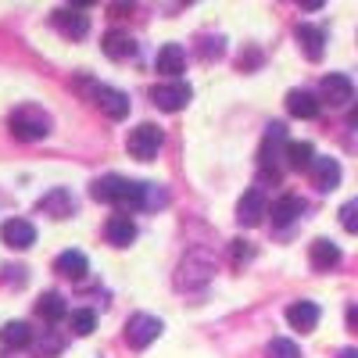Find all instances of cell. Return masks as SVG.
<instances>
[{"label": "cell", "instance_id": "1", "mask_svg": "<svg viewBox=\"0 0 358 358\" xmlns=\"http://www.w3.org/2000/svg\"><path fill=\"white\" fill-rule=\"evenodd\" d=\"M90 197H94V201H104V204L129 208V212H136V208H147V204H155V201H165L162 194L155 197V187H151V183H136V179L115 176V172L94 179V187H90Z\"/></svg>", "mask_w": 358, "mask_h": 358}, {"label": "cell", "instance_id": "2", "mask_svg": "<svg viewBox=\"0 0 358 358\" xmlns=\"http://www.w3.org/2000/svg\"><path fill=\"white\" fill-rule=\"evenodd\" d=\"M11 136L15 140H22V143H36V140H43L47 133H50V115L43 111V108H33V104H25V108H18L15 115H11Z\"/></svg>", "mask_w": 358, "mask_h": 358}, {"label": "cell", "instance_id": "3", "mask_svg": "<svg viewBox=\"0 0 358 358\" xmlns=\"http://www.w3.org/2000/svg\"><path fill=\"white\" fill-rule=\"evenodd\" d=\"M162 143H165V136H162V129L155 122H140L136 129H129V140H126L129 155L136 162H155L158 151H162Z\"/></svg>", "mask_w": 358, "mask_h": 358}, {"label": "cell", "instance_id": "4", "mask_svg": "<svg viewBox=\"0 0 358 358\" xmlns=\"http://www.w3.org/2000/svg\"><path fill=\"white\" fill-rule=\"evenodd\" d=\"M190 97H194V90H190L187 83H158V86L151 90V101H155V108H162V111H183V108L190 104Z\"/></svg>", "mask_w": 358, "mask_h": 358}, {"label": "cell", "instance_id": "5", "mask_svg": "<svg viewBox=\"0 0 358 358\" xmlns=\"http://www.w3.org/2000/svg\"><path fill=\"white\" fill-rule=\"evenodd\" d=\"M162 319H155V315H133L129 322H126V341L133 344V348H147V344H155L158 337H162Z\"/></svg>", "mask_w": 358, "mask_h": 358}, {"label": "cell", "instance_id": "6", "mask_svg": "<svg viewBox=\"0 0 358 358\" xmlns=\"http://www.w3.org/2000/svg\"><path fill=\"white\" fill-rule=\"evenodd\" d=\"M94 104L111 118V122H122L129 115V94H122V90H115V86H94Z\"/></svg>", "mask_w": 358, "mask_h": 358}, {"label": "cell", "instance_id": "7", "mask_svg": "<svg viewBox=\"0 0 358 358\" xmlns=\"http://www.w3.org/2000/svg\"><path fill=\"white\" fill-rule=\"evenodd\" d=\"M0 241H4L11 251H29L36 244V226L25 222V219H8L0 226Z\"/></svg>", "mask_w": 358, "mask_h": 358}, {"label": "cell", "instance_id": "8", "mask_svg": "<svg viewBox=\"0 0 358 358\" xmlns=\"http://www.w3.org/2000/svg\"><path fill=\"white\" fill-rule=\"evenodd\" d=\"M265 215H268V201H265L262 190H248V194L241 197V204H236V222L248 226V229H251V226H262Z\"/></svg>", "mask_w": 358, "mask_h": 358}, {"label": "cell", "instance_id": "9", "mask_svg": "<svg viewBox=\"0 0 358 358\" xmlns=\"http://www.w3.org/2000/svg\"><path fill=\"white\" fill-rule=\"evenodd\" d=\"M40 212L50 215V219H69V215H76V197H72V190L54 187L50 194H43V197H40Z\"/></svg>", "mask_w": 358, "mask_h": 358}, {"label": "cell", "instance_id": "10", "mask_svg": "<svg viewBox=\"0 0 358 358\" xmlns=\"http://www.w3.org/2000/svg\"><path fill=\"white\" fill-rule=\"evenodd\" d=\"M322 101L330 104V108H344L348 101H355V86H351V79L341 76V72H330V76L322 79Z\"/></svg>", "mask_w": 358, "mask_h": 358}, {"label": "cell", "instance_id": "11", "mask_svg": "<svg viewBox=\"0 0 358 358\" xmlns=\"http://www.w3.org/2000/svg\"><path fill=\"white\" fill-rule=\"evenodd\" d=\"M308 172H312L315 190H322V194L337 190V183H341V162H337V158H315Z\"/></svg>", "mask_w": 358, "mask_h": 358}, {"label": "cell", "instance_id": "12", "mask_svg": "<svg viewBox=\"0 0 358 358\" xmlns=\"http://www.w3.org/2000/svg\"><path fill=\"white\" fill-rule=\"evenodd\" d=\"M50 22H54L57 33L69 36V40H83V36L90 33V18H86L83 11H54Z\"/></svg>", "mask_w": 358, "mask_h": 358}, {"label": "cell", "instance_id": "13", "mask_svg": "<svg viewBox=\"0 0 358 358\" xmlns=\"http://www.w3.org/2000/svg\"><path fill=\"white\" fill-rule=\"evenodd\" d=\"M183 69H187V50L179 47V43H165V47L158 50V57H155V72L176 79Z\"/></svg>", "mask_w": 358, "mask_h": 358}, {"label": "cell", "instance_id": "14", "mask_svg": "<svg viewBox=\"0 0 358 358\" xmlns=\"http://www.w3.org/2000/svg\"><path fill=\"white\" fill-rule=\"evenodd\" d=\"M287 143V126L283 122H273L265 129V140H262V151H258V162H262V169H268V165H276L280 162V147Z\"/></svg>", "mask_w": 358, "mask_h": 358}, {"label": "cell", "instance_id": "15", "mask_svg": "<svg viewBox=\"0 0 358 358\" xmlns=\"http://www.w3.org/2000/svg\"><path fill=\"white\" fill-rule=\"evenodd\" d=\"M297 43H301L305 57L308 62H322V54H326V33L319 25H297Z\"/></svg>", "mask_w": 358, "mask_h": 358}, {"label": "cell", "instance_id": "16", "mask_svg": "<svg viewBox=\"0 0 358 358\" xmlns=\"http://www.w3.org/2000/svg\"><path fill=\"white\" fill-rule=\"evenodd\" d=\"M54 273H62L65 280H86V273H90V262H86V255L83 251H62L54 258Z\"/></svg>", "mask_w": 358, "mask_h": 358}, {"label": "cell", "instance_id": "17", "mask_svg": "<svg viewBox=\"0 0 358 358\" xmlns=\"http://www.w3.org/2000/svg\"><path fill=\"white\" fill-rule=\"evenodd\" d=\"M287 322L294 326V330H301V334H312L319 326V305L315 301H294L287 308Z\"/></svg>", "mask_w": 358, "mask_h": 358}, {"label": "cell", "instance_id": "18", "mask_svg": "<svg viewBox=\"0 0 358 358\" xmlns=\"http://www.w3.org/2000/svg\"><path fill=\"white\" fill-rule=\"evenodd\" d=\"M104 236H108V244H115V248H129L136 241V222L129 215H111L108 226H104Z\"/></svg>", "mask_w": 358, "mask_h": 358}, {"label": "cell", "instance_id": "19", "mask_svg": "<svg viewBox=\"0 0 358 358\" xmlns=\"http://www.w3.org/2000/svg\"><path fill=\"white\" fill-rule=\"evenodd\" d=\"M101 47H104V54L111 57V62H129V57L136 54V43H133V36H129V33H118V29L104 33Z\"/></svg>", "mask_w": 358, "mask_h": 358}, {"label": "cell", "instance_id": "20", "mask_svg": "<svg viewBox=\"0 0 358 358\" xmlns=\"http://www.w3.org/2000/svg\"><path fill=\"white\" fill-rule=\"evenodd\" d=\"M301 212H305V201L294 197V194H287V197L273 201V208H268V219H273V226H290Z\"/></svg>", "mask_w": 358, "mask_h": 358}, {"label": "cell", "instance_id": "21", "mask_svg": "<svg viewBox=\"0 0 358 358\" xmlns=\"http://www.w3.org/2000/svg\"><path fill=\"white\" fill-rule=\"evenodd\" d=\"M36 315L43 319V322H62L65 315H69V305H65V297L57 294V290H47L40 301H36Z\"/></svg>", "mask_w": 358, "mask_h": 358}, {"label": "cell", "instance_id": "22", "mask_svg": "<svg viewBox=\"0 0 358 358\" xmlns=\"http://www.w3.org/2000/svg\"><path fill=\"white\" fill-rule=\"evenodd\" d=\"M308 258H312L315 268H334L341 262V248L334 241H326V236H319V241H312V248H308Z\"/></svg>", "mask_w": 358, "mask_h": 358}, {"label": "cell", "instance_id": "23", "mask_svg": "<svg viewBox=\"0 0 358 358\" xmlns=\"http://www.w3.org/2000/svg\"><path fill=\"white\" fill-rule=\"evenodd\" d=\"M287 111L294 118H315L319 115V101L308 94V90H290L287 94Z\"/></svg>", "mask_w": 358, "mask_h": 358}, {"label": "cell", "instance_id": "24", "mask_svg": "<svg viewBox=\"0 0 358 358\" xmlns=\"http://www.w3.org/2000/svg\"><path fill=\"white\" fill-rule=\"evenodd\" d=\"M312 162H315V147L308 140H290L287 143V165L290 169L305 172V169H312Z\"/></svg>", "mask_w": 358, "mask_h": 358}, {"label": "cell", "instance_id": "25", "mask_svg": "<svg viewBox=\"0 0 358 358\" xmlns=\"http://www.w3.org/2000/svg\"><path fill=\"white\" fill-rule=\"evenodd\" d=\"M0 344H4V348H29V344H33V330H29L25 322H4V330H0Z\"/></svg>", "mask_w": 358, "mask_h": 358}, {"label": "cell", "instance_id": "26", "mask_svg": "<svg viewBox=\"0 0 358 358\" xmlns=\"http://www.w3.org/2000/svg\"><path fill=\"white\" fill-rule=\"evenodd\" d=\"M94 326H97V315L90 312V308L72 312V334L76 337H90V334H94Z\"/></svg>", "mask_w": 358, "mask_h": 358}, {"label": "cell", "instance_id": "27", "mask_svg": "<svg viewBox=\"0 0 358 358\" xmlns=\"http://www.w3.org/2000/svg\"><path fill=\"white\" fill-rule=\"evenodd\" d=\"M268 358H301V351H297V344H294V341L276 337L273 344H268Z\"/></svg>", "mask_w": 358, "mask_h": 358}, {"label": "cell", "instance_id": "28", "mask_svg": "<svg viewBox=\"0 0 358 358\" xmlns=\"http://www.w3.org/2000/svg\"><path fill=\"white\" fill-rule=\"evenodd\" d=\"M341 226H344L348 233H358V197L341 208Z\"/></svg>", "mask_w": 358, "mask_h": 358}, {"label": "cell", "instance_id": "29", "mask_svg": "<svg viewBox=\"0 0 358 358\" xmlns=\"http://www.w3.org/2000/svg\"><path fill=\"white\" fill-rule=\"evenodd\" d=\"M201 50H204V57H222V40H219V36H215V40H212V36H208Z\"/></svg>", "mask_w": 358, "mask_h": 358}, {"label": "cell", "instance_id": "30", "mask_svg": "<svg viewBox=\"0 0 358 358\" xmlns=\"http://www.w3.org/2000/svg\"><path fill=\"white\" fill-rule=\"evenodd\" d=\"M255 65H262V54H258V50H241V69L248 72V69H255Z\"/></svg>", "mask_w": 358, "mask_h": 358}, {"label": "cell", "instance_id": "31", "mask_svg": "<svg viewBox=\"0 0 358 358\" xmlns=\"http://www.w3.org/2000/svg\"><path fill=\"white\" fill-rule=\"evenodd\" d=\"M255 251L248 248V241H233V262H248Z\"/></svg>", "mask_w": 358, "mask_h": 358}, {"label": "cell", "instance_id": "32", "mask_svg": "<svg viewBox=\"0 0 358 358\" xmlns=\"http://www.w3.org/2000/svg\"><path fill=\"white\" fill-rule=\"evenodd\" d=\"M294 4H297V8H305V11H319L326 0H294Z\"/></svg>", "mask_w": 358, "mask_h": 358}, {"label": "cell", "instance_id": "33", "mask_svg": "<svg viewBox=\"0 0 358 358\" xmlns=\"http://www.w3.org/2000/svg\"><path fill=\"white\" fill-rule=\"evenodd\" d=\"M348 326L358 334V305H351V308H348Z\"/></svg>", "mask_w": 358, "mask_h": 358}, {"label": "cell", "instance_id": "34", "mask_svg": "<svg viewBox=\"0 0 358 358\" xmlns=\"http://www.w3.org/2000/svg\"><path fill=\"white\" fill-rule=\"evenodd\" d=\"M126 8H133V0H118V4H115V8H111V11H115V15H122V11H126Z\"/></svg>", "mask_w": 358, "mask_h": 358}, {"label": "cell", "instance_id": "35", "mask_svg": "<svg viewBox=\"0 0 358 358\" xmlns=\"http://www.w3.org/2000/svg\"><path fill=\"white\" fill-rule=\"evenodd\" d=\"M337 358H358V348H344V351H341Z\"/></svg>", "mask_w": 358, "mask_h": 358}, {"label": "cell", "instance_id": "36", "mask_svg": "<svg viewBox=\"0 0 358 358\" xmlns=\"http://www.w3.org/2000/svg\"><path fill=\"white\" fill-rule=\"evenodd\" d=\"M348 122H351V126H355V129H358V104H355V108H351V115H348Z\"/></svg>", "mask_w": 358, "mask_h": 358}, {"label": "cell", "instance_id": "37", "mask_svg": "<svg viewBox=\"0 0 358 358\" xmlns=\"http://www.w3.org/2000/svg\"><path fill=\"white\" fill-rule=\"evenodd\" d=\"M72 4H97V0H72Z\"/></svg>", "mask_w": 358, "mask_h": 358}, {"label": "cell", "instance_id": "38", "mask_svg": "<svg viewBox=\"0 0 358 358\" xmlns=\"http://www.w3.org/2000/svg\"><path fill=\"white\" fill-rule=\"evenodd\" d=\"M187 4H194V0H187Z\"/></svg>", "mask_w": 358, "mask_h": 358}]
</instances>
